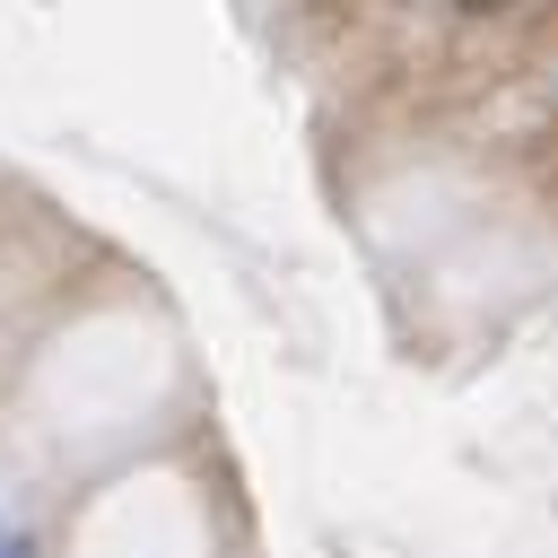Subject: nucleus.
<instances>
[{
	"label": "nucleus",
	"mask_w": 558,
	"mask_h": 558,
	"mask_svg": "<svg viewBox=\"0 0 558 558\" xmlns=\"http://www.w3.org/2000/svg\"><path fill=\"white\" fill-rule=\"evenodd\" d=\"M462 17H506V9H523V0H453Z\"/></svg>",
	"instance_id": "obj_1"
}]
</instances>
